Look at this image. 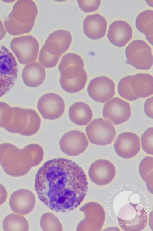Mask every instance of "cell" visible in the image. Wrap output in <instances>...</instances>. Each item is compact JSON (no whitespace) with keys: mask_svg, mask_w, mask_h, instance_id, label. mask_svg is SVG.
Returning a JSON list of instances; mask_svg holds the SVG:
<instances>
[{"mask_svg":"<svg viewBox=\"0 0 153 231\" xmlns=\"http://www.w3.org/2000/svg\"><path fill=\"white\" fill-rule=\"evenodd\" d=\"M18 72V64L14 56L8 48L0 45V97L13 87Z\"/></svg>","mask_w":153,"mask_h":231,"instance_id":"52a82bcc","label":"cell"},{"mask_svg":"<svg viewBox=\"0 0 153 231\" xmlns=\"http://www.w3.org/2000/svg\"><path fill=\"white\" fill-rule=\"evenodd\" d=\"M114 147L116 154L121 157L126 159L132 158L140 150L139 137L132 132L122 133L117 137Z\"/></svg>","mask_w":153,"mask_h":231,"instance_id":"2e32d148","label":"cell"},{"mask_svg":"<svg viewBox=\"0 0 153 231\" xmlns=\"http://www.w3.org/2000/svg\"><path fill=\"white\" fill-rule=\"evenodd\" d=\"M21 149L9 143L0 144V165L7 174L13 177H19L27 174L30 169L23 164Z\"/></svg>","mask_w":153,"mask_h":231,"instance_id":"8992f818","label":"cell"},{"mask_svg":"<svg viewBox=\"0 0 153 231\" xmlns=\"http://www.w3.org/2000/svg\"><path fill=\"white\" fill-rule=\"evenodd\" d=\"M39 44L37 40L30 35L13 38L10 48L19 63L27 65L35 61L37 58Z\"/></svg>","mask_w":153,"mask_h":231,"instance_id":"9c48e42d","label":"cell"},{"mask_svg":"<svg viewBox=\"0 0 153 231\" xmlns=\"http://www.w3.org/2000/svg\"><path fill=\"white\" fill-rule=\"evenodd\" d=\"M128 86L132 99L134 101L147 97L153 94L152 76L147 74L138 73L129 76Z\"/></svg>","mask_w":153,"mask_h":231,"instance_id":"ac0fdd59","label":"cell"},{"mask_svg":"<svg viewBox=\"0 0 153 231\" xmlns=\"http://www.w3.org/2000/svg\"><path fill=\"white\" fill-rule=\"evenodd\" d=\"M43 156V148L36 144H28L21 150L22 162L26 167L30 170L41 162Z\"/></svg>","mask_w":153,"mask_h":231,"instance_id":"d4e9b609","label":"cell"},{"mask_svg":"<svg viewBox=\"0 0 153 231\" xmlns=\"http://www.w3.org/2000/svg\"><path fill=\"white\" fill-rule=\"evenodd\" d=\"M85 205L88 209L85 206L87 209H84L85 218L82 221L84 228L88 230H101L105 220V212L103 207L95 202Z\"/></svg>","mask_w":153,"mask_h":231,"instance_id":"7402d4cb","label":"cell"},{"mask_svg":"<svg viewBox=\"0 0 153 231\" xmlns=\"http://www.w3.org/2000/svg\"><path fill=\"white\" fill-rule=\"evenodd\" d=\"M7 192L4 186L0 183V206L3 204L7 198Z\"/></svg>","mask_w":153,"mask_h":231,"instance_id":"d6a6232c","label":"cell"},{"mask_svg":"<svg viewBox=\"0 0 153 231\" xmlns=\"http://www.w3.org/2000/svg\"><path fill=\"white\" fill-rule=\"evenodd\" d=\"M131 114L129 103L117 97L112 98L105 103L103 111V116L105 120L115 125L127 121Z\"/></svg>","mask_w":153,"mask_h":231,"instance_id":"8fae6325","label":"cell"},{"mask_svg":"<svg viewBox=\"0 0 153 231\" xmlns=\"http://www.w3.org/2000/svg\"><path fill=\"white\" fill-rule=\"evenodd\" d=\"M107 25L106 19L101 15L99 14L89 15L83 21L84 32L90 39H99L105 36Z\"/></svg>","mask_w":153,"mask_h":231,"instance_id":"44dd1931","label":"cell"},{"mask_svg":"<svg viewBox=\"0 0 153 231\" xmlns=\"http://www.w3.org/2000/svg\"><path fill=\"white\" fill-rule=\"evenodd\" d=\"M35 199L30 191L20 189L14 192L10 196L9 204L14 213L23 215L27 214L33 209Z\"/></svg>","mask_w":153,"mask_h":231,"instance_id":"d6986e66","label":"cell"},{"mask_svg":"<svg viewBox=\"0 0 153 231\" xmlns=\"http://www.w3.org/2000/svg\"><path fill=\"white\" fill-rule=\"evenodd\" d=\"M132 36V31L130 25L125 21L118 20L110 25L107 36L112 44L121 47L131 39Z\"/></svg>","mask_w":153,"mask_h":231,"instance_id":"ffe728a7","label":"cell"},{"mask_svg":"<svg viewBox=\"0 0 153 231\" xmlns=\"http://www.w3.org/2000/svg\"><path fill=\"white\" fill-rule=\"evenodd\" d=\"M46 76L45 68L37 62L26 65L22 74L24 83L31 87H36L41 85L44 81Z\"/></svg>","mask_w":153,"mask_h":231,"instance_id":"603a6c76","label":"cell"},{"mask_svg":"<svg viewBox=\"0 0 153 231\" xmlns=\"http://www.w3.org/2000/svg\"><path fill=\"white\" fill-rule=\"evenodd\" d=\"M88 183L83 169L72 160L55 158L46 162L35 179V190L40 200L52 210H73L85 197Z\"/></svg>","mask_w":153,"mask_h":231,"instance_id":"6da1fadb","label":"cell"},{"mask_svg":"<svg viewBox=\"0 0 153 231\" xmlns=\"http://www.w3.org/2000/svg\"><path fill=\"white\" fill-rule=\"evenodd\" d=\"M72 40L70 35L67 31L56 30L50 34L40 50L60 58L69 48Z\"/></svg>","mask_w":153,"mask_h":231,"instance_id":"9a60e30c","label":"cell"},{"mask_svg":"<svg viewBox=\"0 0 153 231\" xmlns=\"http://www.w3.org/2000/svg\"><path fill=\"white\" fill-rule=\"evenodd\" d=\"M126 63L136 69L147 70L153 65V55L151 47L144 41H133L126 47Z\"/></svg>","mask_w":153,"mask_h":231,"instance_id":"ba28073f","label":"cell"},{"mask_svg":"<svg viewBox=\"0 0 153 231\" xmlns=\"http://www.w3.org/2000/svg\"><path fill=\"white\" fill-rule=\"evenodd\" d=\"M87 90L89 97L93 100L104 103L114 95L115 85L114 81L107 77H98L91 80Z\"/></svg>","mask_w":153,"mask_h":231,"instance_id":"4fadbf2b","label":"cell"},{"mask_svg":"<svg viewBox=\"0 0 153 231\" xmlns=\"http://www.w3.org/2000/svg\"><path fill=\"white\" fill-rule=\"evenodd\" d=\"M37 107L44 119L53 120L59 118L63 115L65 105L64 100L59 95L49 93L39 98Z\"/></svg>","mask_w":153,"mask_h":231,"instance_id":"7c38bea8","label":"cell"},{"mask_svg":"<svg viewBox=\"0 0 153 231\" xmlns=\"http://www.w3.org/2000/svg\"><path fill=\"white\" fill-rule=\"evenodd\" d=\"M153 127L147 129L141 137V146L147 154L153 155Z\"/></svg>","mask_w":153,"mask_h":231,"instance_id":"f1b7e54d","label":"cell"},{"mask_svg":"<svg viewBox=\"0 0 153 231\" xmlns=\"http://www.w3.org/2000/svg\"><path fill=\"white\" fill-rule=\"evenodd\" d=\"M117 219L119 225L124 231H141L146 226L147 213L141 205L129 202L120 209Z\"/></svg>","mask_w":153,"mask_h":231,"instance_id":"5b68a950","label":"cell"},{"mask_svg":"<svg viewBox=\"0 0 153 231\" xmlns=\"http://www.w3.org/2000/svg\"><path fill=\"white\" fill-rule=\"evenodd\" d=\"M12 113V107L5 103L0 102V128H4L8 125Z\"/></svg>","mask_w":153,"mask_h":231,"instance_id":"f546056e","label":"cell"},{"mask_svg":"<svg viewBox=\"0 0 153 231\" xmlns=\"http://www.w3.org/2000/svg\"><path fill=\"white\" fill-rule=\"evenodd\" d=\"M3 228L4 231H28L29 225L24 217L12 213L4 219Z\"/></svg>","mask_w":153,"mask_h":231,"instance_id":"4316f807","label":"cell"},{"mask_svg":"<svg viewBox=\"0 0 153 231\" xmlns=\"http://www.w3.org/2000/svg\"><path fill=\"white\" fill-rule=\"evenodd\" d=\"M115 168L109 160L99 159L93 162L88 171L91 180L98 185L108 184L114 179L116 175Z\"/></svg>","mask_w":153,"mask_h":231,"instance_id":"e0dca14e","label":"cell"},{"mask_svg":"<svg viewBox=\"0 0 153 231\" xmlns=\"http://www.w3.org/2000/svg\"><path fill=\"white\" fill-rule=\"evenodd\" d=\"M61 150L65 154L76 156L84 152L89 145L85 134L80 131L72 130L65 133L59 141Z\"/></svg>","mask_w":153,"mask_h":231,"instance_id":"5bb4252c","label":"cell"},{"mask_svg":"<svg viewBox=\"0 0 153 231\" xmlns=\"http://www.w3.org/2000/svg\"><path fill=\"white\" fill-rule=\"evenodd\" d=\"M84 68V61L79 55L69 53L62 57L58 68L60 83L64 91L75 93L84 89L87 79Z\"/></svg>","mask_w":153,"mask_h":231,"instance_id":"7a4b0ae2","label":"cell"},{"mask_svg":"<svg viewBox=\"0 0 153 231\" xmlns=\"http://www.w3.org/2000/svg\"><path fill=\"white\" fill-rule=\"evenodd\" d=\"M85 130L90 142L99 146L111 144L116 133L114 126L102 118L94 119L86 126Z\"/></svg>","mask_w":153,"mask_h":231,"instance_id":"30bf717a","label":"cell"},{"mask_svg":"<svg viewBox=\"0 0 153 231\" xmlns=\"http://www.w3.org/2000/svg\"><path fill=\"white\" fill-rule=\"evenodd\" d=\"M6 33L3 24L0 20V40H2Z\"/></svg>","mask_w":153,"mask_h":231,"instance_id":"836d02e7","label":"cell"},{"mask_svg":"<svg viewBox=\"0 0 153 231\" xmlns=\"http://www.w3.org/2000/svg\"><path fill=\"white\" fill-rule=\"evenodd\" d=\"M41 124V118L36 111L13 107L11 120L4 129L10 133L31 136L38 131Z\"/></svg>","mask_w":153,"mask_h":231,"instance_id":"277c9868","label":"cell"},{"mask_svg":"<svg viewBox=\"0 0 153 231\" xmlns=\"http://www.w3.org/2000/svg\"><path fill=\"white\" fill-rule=\"evenodd\" d=\"M68 113L71 121L78 125H87L93 118V112L91 107L82 102L73 104L69 109Z\"/></svg>","mask_w":153,"mask_h":231,"instance_id":"cb8c5ba5","label":"cell"},{"mask_svg":"<svg viewBox=\"0 0 153 231\" xmlns=\"http://www.w3.org/2000/svg\"><path fill=\"white\" fill-rule=\"evenodd\" d=\"M144 112L149 117L153 119V97L147 99L144 103Z\"/></svg>","mask_w":153,"mask_h":231,"instance_id":"1f68e13d","label":"cell"},{"mask_svg":"<svg viewBox=\"0 0 153 231\" xmlns=\"http://www.w3.org/2000/svg\"><path fill=\"white\" fill-rule=\"evenodd\" d=\"M78 5L81 10L86 13L96 11L101 4V0H78Z\"/></svg>","mask_w":153,"mask_h":231,"instance_id":"4dcf8cb0","label":"cell"},{"mask_svg":"<svg viewBox=\"0 0 153 231\" xmlns=\"http://www.w3.org/2000/svg\"><path fill=\"white\" fill-rule=\"evenodd\" d=\"M37 6L32 0H18L4 21L6 29L16 36L30 32L38 14Z\"/></svg>","mask_w":153,"mask_h":231,"instance_id":"3957f363","label":"cell"},{"mask_svg":"<svg viewBox=\"0 0 153 231\" xmlns=\"http://www.w3.org/2000/svg\"><path fill=\"white\" fill-rule=\"evenodd\" d=\"M153 11L151 10L144 11L139 14L136 20L138 30L144 34L147 40L153 45Z\"/></svg>","mask_w":153,"mask_h":231,"instance_id":"484cf974","label":"cell"},{"mask_svg":"<svg viewBox=\"0 0 153 231\" xmlns=\"http://www.w3.org/2000/svg\"><path fill=\"white\" fill-rule=\"evenodd\" d=\"M153 157L147 156L141 161L139 171L142 179L145 182L148 190L152 194Z\"/></svg>","mask_w":153,"mask_h":231,"instance_id":"83f0119b","label":"cell"}]
</instances>
